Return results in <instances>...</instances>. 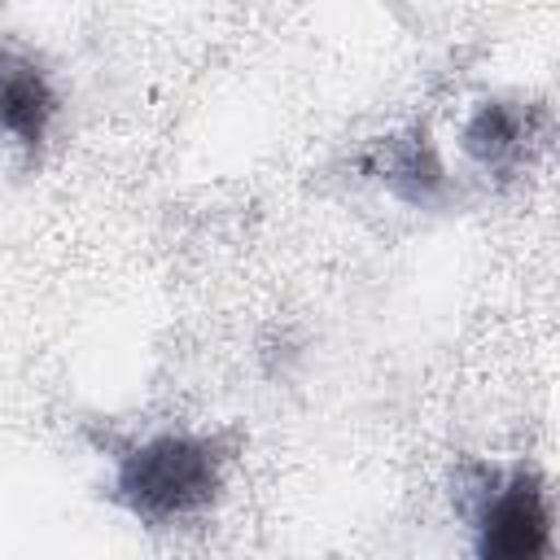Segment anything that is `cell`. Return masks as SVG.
<instances>
[{"instance_id":"obj_3","label":"cell","mask_w":560,"mask_h":560,"mask_svg":"<svg viewBox=\"0 0 560 560\" xmlns=\"http://www.w3.org/2000/svg\"><path fill=\"white\" fill-rule=\"evenodd\" d=\"M52 118L57 92L48 74L18 52H0V136H9L26 153H39Z\"/></svg>"},{"instance_id":"obj_2","label":"cell","mask_w":560,"mask_h":560,"mask_svg":"<svg viewBox=\"0 0 560 560\" xmlns=\"http://www.w3.org/2000/svg\"><path fill=\"white\" fill-rule=\"evenodd\" d=\"M472 560H551V494L529 468L490 472L477 490Z\"/></svg>"},{"instance_id":"obj_1","label":"cell","mask_w":560,"mask_h":560,"mask_svg":"<svg viewBox=\"0 0 560 560\" xmlns=\"http://www.w3.org/2000/svg\"><path fill=\"white\" fill-rule=\"evenodd\" d=\"M223 459L206 433H153L118 455L109 494L140 525H175L219 499Z\"/></svg>"},{"instance_id":"obj_4","label":"cell","mask_w":560,"mask_h":560,"mask_svg":"<svg viewBox=\"0 0 560 560\" xmlns=\"http://www.w3.org/2000/svg\"><path fill=\"white\" fill-rule=\"evenodd\" d=\"M529 109L512 105V101H486L468 127H464V149L468 158L481 166V171H494V175H512L521 162H525V149H529Z\"/></svg>"},{"instance_id":"obj_5","label":"cell","mask_w":560,"mask_h":560,"mask_svg":"<svg viewBox=\"0 0 560 560\" xmlns=\"http://www.w3.org/2000/svg\"><path fill=\"white\" fill-rule=\"evenodd\" d=\"M368 166H372V175H381L407 201H429L433 188L442 184V162H438L433 144L424 140V131L394 136V140L376 144V153H372Z\"/></svg>"}]
</instances>
